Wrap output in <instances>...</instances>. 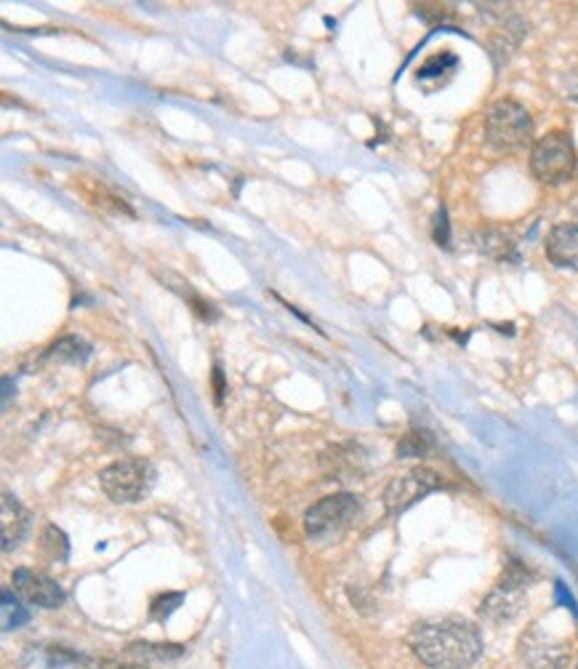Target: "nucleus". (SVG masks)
<instances>
[{
	"instance_id": "nucleus-1",
	"label": "nucleus",
	"mask_w": 578,
	"mask_h": 669,
	"mask_svg": "<svg viewBox=\"0 0 578 669\" xmlns=\"http://www.w3.org/2000/svg\"><path fill=\"white\" fill-rule=\"evenodd\" d=\"M408 643L416 659L432 669H467L483 654L480 632L459 619L419 624Z\"/></svg>"
},
{
	"instance_id": "nucleus-2",
	"label": "nucleus",
	"mask_w": 578,
	"mask_h": 669,
	"mask_svg": "<svg viewBox=\"0 0 578 669\" xmlns=\"http://www.w3.org/2000/svg\"><path fill=\"white\" fill-rule=\"evenodd\" d=\"M485 142L496 152H520L533 142L531 112L515 99H501L485 115Z\"/></svg>"
},
{
	"instance_id": "nucleus-3",
	"label": "nucleus",
	"mask_w": 578,
	"mask_h": 669,
	"mask_svg": "<svg viewBox=\"0 0 578 669\" xmlns=\"http://www.w3.org/2000/svg\"><path fill=\"white\" fill-rule=\"evenodd\" d=\"M578 171L576 144L565 131H549L533 144L531 174L547 187H560L571 182Z\"/></svg>"
},
{
	"instance_id": "nucleus-4",
	"label": "nucleus",
	"mask_w": 578,
	"mask_h": 669,
	"mask_svg": "<svg viewBox=\"0 0 578 669\" xmlns=\"http://www.w3.org/2000/svg\"><path fill=\"white\" fill-rule=\"evenodd\" d=\"M99 486L115 504L144 502L155 486V467L147 459H120L99 472Z\"/></svg>"
},
{
	"instance_id": "nucleus-5",
	"label": "nucleus",
	"mask_w": 578,
	"mask_h": 669,
	"mask_svg": "<svg viewBox=\"0 0 578 669\" xmlns=\"http://www.w3.org/2000/svg\"><path fill=\"white\" fill-rule=\"evenodd\" d=\"M531 582L533 576L528 574V568L520 566L517 560L515 563H509L504 576L496 582V587L483 598L480 614L493 624L512 622V619L523 611L525 595H528Z\"/></svg>"
},
{
	"instance_id": "nucleus-6",
	"label": "nucleus",
	"mask_w": 578,
	"mask_h": 669,
	"mask_svg": "<svg viewBox=\"0 0 578 669\" xmlns=\"http://www.w3.org/2000/svg\"><path fill=\"white\" fill-rule=\"evenodd\" d=\"M445 488V480L440 472L429 470V467H413L405 475H397L392 483L384 491V510L387 515L397 518V515H403L413 507V504H419L421 499H427L429 494H435Z\"/></svg>"
},
{
	"instance_id": "nucleus-7",
	"label": "nucleus",
	"mask_w": 578,
	"mask_h": 669,
	"mask_svg": "<svg viewBox=\"0 0 578 669\" xmlns=\"http://www.w3.org/2000/svg\"><path fill=\"white\" fill-rule=\"evenodd\" d=\"M360 512V502L355 494H333L312 504L304 515V531L309 539H328L352 523Z\"/></svg>"
},
{
	"instance_id": "nucleus-8",
	"label": "nucleus",
	"mask_w": 578,
	"mask_h": 669,
	"mask_svg": "<svg viewBox=\"0 0 578 669\" xmlns=\"http://www.w3.org/2000/svg\"><path fill=\"white\" fill-rule=\"evenodd\" d=\"M520 656L531 669H565L571 662V646L533 627L520 638Z\"/></svg>"
},
{
	"instance_id": "nucleus-9",
	"label": "nucleus",
	"mask_w": 578,
	"mask_h": 669,
	"mask_svg": "<svg viewBox=\"0 0 578 669\" xmlns=\"http://www.w3.org/2000/svg\"><path fill=\"white\" fill-rule=\"evenodd\" d=\"M14 590L19 592V598L27 600L30 606L38 608H59L64 603V590L54 579H48L40 571L32 568H16L14 571Z\"/></svg>"
},
{
	"instance_id": "nucleus-10",
	"label": "nucleus",
	"mask_w": 578,
	"mask_h": 669,
	"mask_svg": "<svg viewBox=\"0 0 578 669\" xmlns=\"http://www.w3.org/2000/svg\"><path fill=\"white\" fill-rule=\"evenodd\" d=\"M32 526V515L16 502V496L3 494V507H0V536H3V552L16 550L27 539Z\"/></svg>"
},
{
	"instance_id": "nucleus-11",
	"label": "nucleus",
	"mask_w": 578,
	"mask_h": 669,
	"mask_svg": "<svg viewBox=\"0 0 578 669\" xmlns=\"http://www.w3.org/2000/svg\"><path fill=\"white\" fill-rule=\"evenodd\" d=\"M549 262L560 270H578V222H565L552 227L547 235Z\"/></svg>"
},
{
	"instance_id": "nucleus-12",
	"label": "nucleus",
	"mask_w": 578,
	"mask_h": 669,
	"mask_svg": "<svg viewBox=\"0 0 578 669\" xmlns=\"http://www.w3.org/2000/svg\"><path fill=\"white\" fill-rule=\"evenodd\" d=\"M477 248L493 262H520L515 238L504 230H483L477 235Z\"/></svg>"
},
{
	"instance_id": "nucleus-13",
	"label": "nucleus",
	"mask_w": 578,
	"mask_h": 669,
	"mask_svg": "<svg viewBox=\"0 0 578 669\" xmlns=\"http://www.w3.org/2000/svg\"><path fill=\"white\" fill-rule=\"evenodd\" d=\"M179 656H184V646H174V643H134L123 651V659L134 664L174 662Z\"/></svg>"
},
{
	"instance_id": "nucleus-14",
	"label": "nucleus",
	"mask_w": 578,
	"mask_h": 669,
	"mask_svg": "<svg viewBox=\"0 0 578 669\" xmlns=\"http://www.w3.org/2000/svg\"><path fill=\"white\" fill-rule=\"evenodd\" d=\"M456 67H459V59H456L453 54H448V51L429 56L427 62L419 67V72H416V83H419V86H427V88L443 86L445 80L451 78L453 72H456Z\"/></svg>"
},
{
	"instance_id": "nucleus-15",
	"label": "nucleus",
	"mask_w": 578,
	"mask_h": 669,
	"mask_svg": "<svg viewBox=\"0 0 578 669\" xmlns=\"http://www.w3.org/2000/svg\"><path fill=\"white\" fill-rule=\"evenodd\" d=\"M525 38V22L520 19V16H509V19H504V24H501V32L493 38L491 43V54L493 59H496V64L507 62L509 56H512V51H515L517 46H520V40Z\"/></svg>"
},
{
	"instance_id": "nucleus-16",
	"label": "nucleus",
	"mask_w": 578,
	"mask_h": 669,
	"mask_svg": "<svg viewBox=\"0 0 578 669\" xmlns=\"http://www.w3.org/2000/svg\"><path fill=\"white\" fill-rule=\"evenodd\" d=\"M325 462L331 464L333 475H357V472H363L365 456L360 446L344 443V446L333 448L331 454L325 456Z\"/></svg>"
},
{
	"instance_id": "nucleus-17",
	"label": "nucleus",
	"mask_w": 578,
	"mask_h": 669,
	"mask_svg": "<svg viewBox=\"0 0 578 669\" xmlns=\"http://www.w3.org/2000/svg\"><path fill=\"white\" fill-rule=\"evenodd\" d=\"M88 358V344L78 336H64L48 350V360H59V363H83Z\"/></svg>"
},
{
	"instance_id": "nucleus-18",
	"label": "nucleus",
	"mask_w": 578,
	"mask_h": 669,
	"mask_svg": "<svg viewBox=\"0 0 578 669\" xmlns=\"http://www.w3.org/2000/svg\"><path fill=\"white\" fill-rule=\"evenodd\" d=\"M43 552L56 563L67 560V555H70V542L56 526H46V531H43Z\"/></svg>"
},
{
	"instance_id": "nucleus-19",
	"label": "nucleus",
	"mask_w": 578,
	"mask_h": 669,
	"mask_svg": "<svg viewBox=\"0 0 578 669\" xmlns=\"http://www.w3.org/2000/svg\"><path fill=\"white\" fill-rule=\"evenodd\" d=\"M432 443L424 432H408L403 440H400V446H397V456L400 459H416V456H427Z\"/></svg>"
},
{
	"instance_id": "nucleus-20",
	"label": "nucleus",
	"mask_w": 578,
	"mask_h": 669,
	"mask_svg": "<svg viewBox=\"0 0 578 669\" xmlns=\"http://www.w3.org/2000/svg\"><path fill=\"white\" fill-rule=\"evenodd\" d=\"M184 603V595L182 592H171V595H163V598H158L155 603H152V619H158V622H163V619H168V616L174 614L176 608L182 606Z\"/></svg>"
},
{
	"instance_id": "nucleus-21",
	"label": "nucleus",
	"mask_w": 578,
	"mask_h": 669,
	"mask_svg": "<svg viewBox=\"0 0 578 669\" xmlns=\"http://www.w3.org/2000/svg\"><path fill=\"white\" fill-rule=\"evenodd\" d=\"M78 669H144V664L115 662V659H91V656H78L75 659Z\"/></svg>"
},
{
	"instance_id": "nucleus-22",
	"label": "nucleus",
	"mask_w": 578,
	"mask_h": 669,
	"mask_svg": "<svg viewBox=\"0 0 578 669\" xmlns=\"http://www.w3.org/2000/svg\"><path fill=\"white\" fill-rule=\"evenodd\" d=\"M435 240L437 246L451 248V227H448V214H445V208H440L435 216Z\"/></svg>"
},
{
	"instance_id": "nucleus-23",
	"label": "nucleus",
	"mask_w": 578,
	"mask_h": 669,
	"mask_svg": "<svg viewBox=\"0 0 578 669\" xmlns=\"http://www.w3.org/2000/svg\"><path fill=\"white\" fill-rule=\"evenodd\" d=\"M214 379H216V398L222 400V395H224V384H222V371H219V368H216Z\"/></svg>"
}]
</instances>
